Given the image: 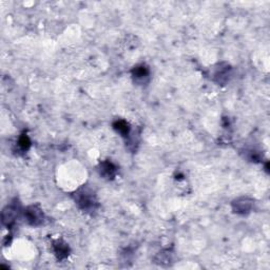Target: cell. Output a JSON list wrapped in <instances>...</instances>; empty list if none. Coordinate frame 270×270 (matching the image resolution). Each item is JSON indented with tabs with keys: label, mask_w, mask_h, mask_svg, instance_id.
Listing matches in <instances>:
<instances>
[{
	"label": "cell",
	"mask_w": 270,
	"mask_h": 270,
	"mask_svg": "<svg viewBox=\"0 0 270 270\" xmlns=\"http://www.w3.org/2000/svg\"><path fill=\"white\" fill-rule=\"evenodd\" d=\"M73 199L77 207L86 213H93L98 208L97 196L89 186H81L74 193Z\"/></svg>",
	"instance_id": "1"
},
{
	"label": "cell",
	"mask_w": 270,
	"mask_h": 270,
	"mask_svg": "<svg viewBox=\"0 0 270 270\" xmlns=\"http://www.w3.org/2000/svg\"><path fill=\"white\" fill-rule=\"evenodd\" d=\"M25 222L33 227L40 226L44 223V213L38 205H31L24 210Z\"/></svg>",
	"instance_id": "2"
},
{
	"label": "cell",
	"mask_w": 270,
	"mask_h": 270,
	"mask_svg": "<svg viewBox=\"0 0 270 270\" xmlns=\"http://www.w3.org/2000/svg\"><path fill=\"white\" fill-rule=\"evenodd\" d=\"M20 210L21 208H20V204L18 202V200L15 199L14 201H12L11 204H9L3 210V213H2L3 224L8 228L12 227L15 224L17 217L19 216Z\"/></svg>",
	"instance_id": "3"
},
{
	"label": "cell",
	"mask_w": 270,
	"mask_h": 270,
	"mask_svg": "<svg viewBox=\"0 0 270 270\" xmlns=\"http://www.w3.org/2000/svg\"><path fill=\"white\" fill-rule=\"evenodd\" d=\"M231 77V66L227 62H221L217 63L214 68L213 73H212V79L217 84L224 86L226 84Z\"/></svg>",
	"instance_id": "4"
},
{
	"label": "cell",
	"mask_w": 270,
	"mask_h": 270,
	"mask_svg": "<svg viewBox=\"0 0 270 270\" xmlns=\"http://www.w3.org/2000/svg\"><path fill=\"white\" fill-rule=\"evenodd\" d=\"M150 75H151V71L149 69V66L145 63L135 65L131 71V76L134 83L139 84V86L147 84L150 80Z\"/></svg>",
	"instance_id": "5"
},
{
	"label": "cell",
	"mask_w": 270,
	"mask_h": 270,
	"mask_svg": "<svg viewBox=\"0 0 270 270\" xmlns=\"http://www.w3.org/2000/svg\"><path fill=\"white\" fill-rule=\"evenodd\" d=\"M253 206H255V200L250 197H239L232 201V210L234 213L240 215H246L251 212Z\"/></svg>",
	"instance_id": "6"
},
{
	"label": "cell",
	"mask_w": 270,
	"mask_h": 270,
	"mask_svg": "<svg viewBox=\"0 0 270 270\" xmlns=\"http://www.w3.org/2000/svg\"><path fill=\"white\" fill-rule=\"evenodd\" d=\"M52 248H53L54 255L58 261H63L68 259V257H69L70 252H71L69 245H68L64 241L59 240V239L53 241Z\"/></svg>",
	"instance_id": "7"
},
{
	"label": "cell",
	"mask_w": 270,
	"mask_h": 270,
	"mask_svg": "<svg viewBox=\"0 0 270 270\" xmlns=\"http://www.w3.org/2000/svg\"><path fill=\"white\" fill-rule=\"evenodd\" d=\"M98 172L105 179H113L117 174V167L110 161L100 162L98 165Z\"/></svg>",
	"instance_id": "8"
},
{
	"label": "cell",
	"mask_w": 270,
	"mask_h": 270,
	"mask_svg": "<svg viewBox=\"0 0 270 270\" xmlns=\"http://www.w3.org/2000/svg\"><path fill=\"white\" fill-rule=\"evenodd\" d=\"M113 129L124 139H129L131 134V126L125 120H116L113 123Z\"/></svg>",
	"instance_id": "9"
},
{
	"label": "cell",
	"mask_w": 270,
	"mask_h": 270,
	"mask_svg": "<svg viewBox=\"0 0 270 270\" xmlns=\"http://www.w3.org/2000/svg\"><path fill=\"white\" fill-rule=\"evenodd\" d=\"M173 261V253L169 250H163L155 257V263L162 266H169Z\"/></svg>",
	"instance_id": "10"
},
{
	"label": "cell",
	"mask_w": 270,
	"mask_h": 270,
	"mask_svg": "<svg viewBox=\"0 0 270 270\" xmlns=\"http://www.w3.org/2000/svg\"><path fill=\"white\" fill-rule=\"evenodd\" d=\"M31 140L27 135V133H22L20 137L18 138V141H17V146H18V149L21 152H26L31 148Z\"/></svg>",
	"instance_id": "11"
}]
</instances>
